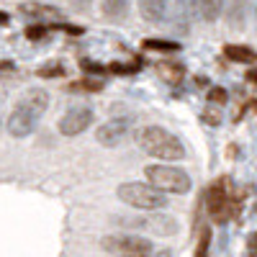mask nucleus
<instances>
[{"mask_svg":"<svg viewBox=\"0 0 257 257\" xmlns=\"http://www.w3.org/2000/svg\"><path fill=\"white\" fill-rule=\"evenodd\" d=\"M47 105H49V95L44 90H29L16 103V108L8 116V134L16 139L29 137L39 126L41 116L47 113Z\"/></svg>","mask_w":257,"mask_h":257,"instance_id":"1","label":"nucleus"},{"mask_svg":"<svg viewBox=\"0 0 257 257\" xmlns=\"http://www.w3.org/2000/svg\"><path fill=\"white\" fill-rule=\"evenodd\" d=\"M142 152H147L149 157H157V160H167V162H178L185 157V147L183 142L167 132L162 126H144L139 137H137Z\"/></svg>","mask_w":257,"mask_h":257,"instance_id":"2","label":"nucleus"},{"mask_svg":"<svg viewBox=\"0 0 257 257\" xmlns=\"http://www.w3.org/2000/svg\"><path fill=\"white\" fill-rule=\"evenodd\" d=\"M116 196L132 208H142V211H160L167 206V196L165 190L155 188L152 183H123L118 185Z\"/></svg>","mask_w":257,"mask_h":257,"instance_id":"3","label":"nucleus"},{"mask_svg":"<svg viewBox=\"0 0 257 257\" xmlns=\"http://www.w3.org/2000/svg\"><path fill=\"white\" fill-rule=\"evenodd\" d=\"M206 206H208L211 219L219 224L229 221L237 213V193H234V185L226 175L211 183V188L206 193Z\"/></svg>","mask_w":257,"mask_h":257,"instance_id":"4","label":"nucleus"},{"mask_svg":"<svg viewBox=\"0 0 257 257\" xmlns=\"http://www.w3.org/2000/svg\"><path fill=\"white\" fill-rule=\"evenodd\" d=\"M100 247L113 257H152L155 244L139 234H105Z\"/></svg>","mask_w":257,"mask_h":257,"instance_id":"5","label":"nucleus"},{"mask_svg":"<svg viewBox=\"0 0 257 257\" xmlns=\"http://www.w3.org/2000/svg\"><path fill=\"white\" fill-rule=\"evenodd\" d=\"M144 175L155 188H160L165 193H178V196H183V193L190 190L188 173L180 167H173V165H149L144 170Z\"/></svg>","mask_w":257,"mask_h":257,"instance_id":"6","label":"nucleus"},{"mask_svg":"<svg viewBox=\"0 0 257 257\" xmlns=\"http://www.w3.org/2000/svg\"><path fill=\"white\" fill-rule=\"evenodd\" d=\"M118 226H128V229H144V231H152L157 234V237H173V234L178 231V224L175 219L170 216H162V213H155V216H144V219H116Z\"/></svg>","mask_w":257,"mask_h":257,"instance_id":"7","label":"nucleus"},{"mask_svg":"<svg viewBox=\"0 0 257 257\" xmlns=\"http://www.w3.org/2000/svg\"><path fill=\"white\" fill-rule=\"evenodd\" d=\"M132 128H134V118L116 116V118H108L103 126H98L95 139H98V144H103V147H118L121 142H126L128 134H132Z\"/></svg>","mask_w":257,"mask_h":257,"instance_id":"8","label":"nucleus"},{"mask_svg":"<svg viewBox=\"0 0 257 257\" xmlns=\"http://www.w3.org/2000/svg\"><path fill=\"white\" fill-rule=\"evenodd\" d=\"M193 11L198 13V8H193L188 0H170L167 3V13H165V26L173 34H188L190 31V16Z\"/></svg>","mask_w":257,"mask_h":257,"instance_id":"9","label":"nucleus"},{"mask_svg":"<svg viewBox=\"0 0 257 257\" xmlns=\"http://www.w3.org/2000/svg\"><path fill=\"white\" fill-rule=\"evenodd\" d=\"M93 118H95L93 108H88V105H75V108H70L59 118V134L62 137H77L93 123Z\"/></svg>","mask_w":257,"mask_h":257,"instance_id":"10","label":"nucleus"},{"mask_svg":"<svg viewBox=\"0 0 257 257\" xmlns=\"http://www.w3.org/2000/svg\"><path fill=\"white\" fill-rule=\"evenodd\" d=\"M224 18L231 29H242L247 18V0H224Z\"/></svg>","mask_w":257,"mask_h":257,"instance_id":"11","label":"nucleus"},{"mask_svg":"<svg viewBox=\"0 0 257 257\" xmlns=\"http://www.w3.org/2000/svg\"><path fill=\"white\" fill-rule=\"evenodd\" d=\"M167 3L170 0H139V13L149 24H160V21H165Z\"/></svg>","mask_w":257,"mask_h":257,"instance_id":"12","label":"nucleus"},{"mask_svg":"<svg viewBox=\"0 0 257 257\" xmlns=\"http://www.w3.org/2000/svg\"><path fill=\"white\" fill-rule=\"evenodd\" d=\"M196 8L206 24H213L224 13V0H196Z\"/></svg>","mask_w":257,"mask_h":257,"instance_id":"13","label":"nucleus"},{"mask_svg":"<svg viewBox=\"0 0 257 257\" xmlns=\"http://www.w3.org/2000/svg\"><path fill=\"white\" fill-rule=\"evenodd\" d=\"M224 54H226V59L239 62V64H252V62H257V52L249 49V47H242V44H226V47H224Z\"/></svg>","mask_w":257,"mask_h":257,"instance_id":"14","label":"nucleus"},{"mask_svg":"<svg viewBox=\"0 0 257 257\" xmlns=\"http://www.w3.org/2000/svg\"><path fill=\"white\" fill-rule=\"evenodd\" d=\"M128 3H132V0H103V13H105V18L121 21V18L128 13Z\"/></svg>","mask_w":257,"mask_h":257,"instance_id":"15","label":"nucleus"},{"mask_svg":"<svg viewBox=\"0 0 257 257\" xmlns=\"http://www.w3.org/2000/svg\"><path fill=\"white\" fill-rule=\"evenodd\" d=\"M144 49H149V52H178L180 44L165 41V39H144Z\"/></svg>","mask_w":257,"mask_h":257,"instance_id":"16","label":"nucleus"},{"mask_svg":"<svg viewBox=\"0 0 257 257\" xmlns=\"http://www.w3.org/2000/svg\"><path fill=\"white\" fill-rule=\"evenodd\" d=\"M39 75H41V77H62V75H64V67H62L59 62H47L44 67L39 70Z\"/></svg>","mask_w":257,"mask_h":257,"instance_id":"17","label":"nucleus"},{"mask_svg":"<svg viewBox=\"0 0 257 257\" xmlns=\"http://www.w3.org/2000/svg\"><path fill=\"white\" fill-rule=\"evenodd\" d=\"M47 34H49V26H44V24H31V26L26 29V39H31V41L44 39Z\"/></svg>","mask_w":257,"mask_h":257,"instance_id":"18","label":"nucleus"},{"mask_svg":"<svg viewBox=\"0 0 257 257\" xmlns=\"http://www.w3.org/2000/svg\"><path fill=\"white\" fill-rule=\"evenodd\" d=\"M208 244H211V229H203L196 247V257H208Z\"/></svg>","mask_w":257,"mask_h":257,"instance_id":"19","label":"nucleus"},{"mask_svg":"<svg viewBox=\"0 0 257 257\" xmlns=\"http://www.w3.org/2000/svg\"><path fill=\"white\" fill-rule=\"evenodd\" d=\"M226 98H229V95H226V90H224V88H211V90H208V103L224 105V103H226Z\"/></svg>","mask_w":257,"mask_h":257,"instance_id":"20","label":"nucleus"},{"mask_svg":"<svg viewBox=\"0 0 257 257\" xmlns=\"http://www.w3.org/2000/svg\"><path fill=\"white\" fill-rule=\"evenodd\" d=\"M21 11L24 13H31V16H57V11H52V8H41V6H21Z\"/></svg>","mask_w":257,"mask_h":257,"instance_id":"21","label":"nucleus"},{"mask_svg":"<svg viewBox=\"0 0 257 257\" xmlns=\"http://www.w3.org/2000/svg\"><path fill=\"white\" fill-rule=\"evenodd\" d=\"M247 254L249 257H257V231L249 234V239H247Z\"/></svg>","mask_w":257,"mask_h":257,"instance_id":"22","label":"nucleus"},{"mask_svg":"<svg viewBox=\"0 0 257 257\" xmlns=\"http://www.w3.org/2000/svg\"><path fill=\"white\" fill-rule=\"evenodd\" d=\"M203 121L211 123V126H216V123L221 121V113H219V111H206V113H203Z\"/></svg>","mask_w":257,"mask_h":257,"instance_id":"23","label":"nucleus"},{"mask_svg":"<svg viewBox=\"0 0 257 257\" xmlns=\"http://www.w3.org/2000/svg\"><path fill=\"white\" fill-rule=\"evenodd\" d=\"M93 3V0H72V6L77 8V11H85V8H88Z\"/></svg>","mask_w":257,"mask_h":257,"instance_id":"24","label":"nucleus"},{"mask_svg":"<svg viewBox=\"0 0 257 257\" xmlns=\"http://www.w3.org/2000/svg\"><path fill=\"white\" fill-rule=\"evenodd\" d=\"M247 80H249V82H254V85H257V67H252V70H249V72H247Z\"/></svg>","mask_w":257,"mask_h":257,"instance_id":"25","label":"nucleus"},{"mask_svg":"<svg viewBox=\"0 0 257 257\" xmlns=\"http://www.w3.org/2000/svg\"><path fill=\"white\" fill-rule=\"evenodd\" d=\"M152 257H173V252H170V249H160V252H155Z\"/></svg>","mask_w":257,"mask_h":257,"instance_id":"26","label":"nucleus"},{"mask_svg":"<svg viewBox=\"0 0 257 257\" xmlns=\"http://www.w3.org/2000/svg\"><path fill=\"white\" fill-rule=\"evenodd\" d=\"M6 24H8V13L0 11V26H6Z\"/></svg>","mask_w":257,"mask_h":257,"instance_id":"27","label":"nucleus"},{"mask_svg":"<svg viewBox=\"0 0 257 257\" xmlns=\"http://www.w3.org/2000/svg\"><path fill=\"white\" fill-rule=\"evenodd\" d=\"M0 70H13V62H0Z\"/></svg>","mask_w":257,"mask_h":257,"instance_id":"28","label":"nucleus"},{"mask_svg":"<svg viewBox=\"0 0 257 257\" xmlns=\"http://www.w3.org/2000/svg\"><path fill=\"white\" fill-rule=\"evenodd\" d=\"M254 21H257V0H254Z\"/></svg>","mask_w":257,"mask_h":257,"instance_id":"29","label":"nucleus"}]
</instances>
